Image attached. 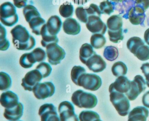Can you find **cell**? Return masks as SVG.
I'll list each match as a JSON object with an SVG mask.
<instances>
[{
  "instance_id": "1",
  "label": "cell",
  "mask_w": 149,
  "mask_h": 121,
  "mask_svg": "<svg viewBox=\"0 0 149 121\" xmlns=\"http://www.w3.org/2000/svg\"><path fill=\"white\" fill-rule=\"evenodd\" d=\"M11 33L14 46L18 50L28 51L35 47V39L23 26L20 25L16 26L11 30Z\"/></svg>"
},
{
  "instance_id": "2",
  "label": "cell",
  "mask_w": 149,
  "mask_h": 121,
  "mask_svg": "<svg viewBox=\"0 0 149 121\" xmlns=\"http://www.w3.org/2000/svg\"><path fill=\"white\" fill-rule=\"evenodd\" d=\"M127 47L139 60L146 61L149 59V47L145 44L143 40L138 37L130 38L127 42Z\"/></svg>"
},
{
  "instance_id": "3",
  "label": "cell",
  "mask_w": 149,
  "mask_h": 121,
  "mask_svg": "<svg viewBox=\"0 0 149 121\" xmlns=\"http://www.w3.org/2000/svg\"><path fill=\"white\" fill-rule=\"evenodd\" d=\"M71 100L74 105L80 108H93L97 104V97L95 95L82 90L75 91L72 95Z\"/></svg>"
},
{
  "instance_id": "4",
  "label": "cell",
  "mask_w": 149,
  "mask_h": 121,
  "mask_svg": "<svg viewBox=\"0 0 149 121\" xmlns=\"http://www.w3.org/2000/svg\"><path fill=\"white\" fill-rule=\"evenodd\" d=\"M0 20L4 26L8 27L13 26L18 22L16 8L11 2H5L0 6Z\"/></svg>"
},
{
  "instance_id": "5",
  "label": "cell",
  "mask_w": 149,
  "mask_h": 121,
  "mask_svg": "<svg viewBox=\"0 0 149 121\" xmlns=\"http://www.w3.org/2000/svg\"><path fill=\"white\" fill-rule=\"evenodd\" d=\"M110 100L118 114L122 116L127 115L130 108V101L123 93L116 91L110 92Z\"/></svg>"
},
{
  "instance_id": "6",
  "label": "cell",
  "mask_w": 149,
  "mask_h": 121,
  "mask_svg": "<svg viewBox=\"0 0 149 121\" xmlns=\"http://www.w3.org/2000/svg\"><path fill=\"white\" fill-rule=\"evenodd\" d=\"M102 80L99 76L94 74L84 73L77 80V85L91 91H96L102 86Z\"/></svg>"
},
{
  "instance_id": "7",
  "label": "cell",
  "mask_w": 149,
  "mask_h": 121,
  "mask_svg": "<svg viewBox=\"0 0 149 121\" xmlns=\"http://www.w3.org/2000/svg\"><path fill=\"white\" fill-rule=\"evenodd\" d=\"M47 56L48 61L51 65H57L65 58L66 53L65 50L57 43H51L47 46Z\"/></svg>"
},
{
  "instance_id": "8",
  "label": "cell",
  "mask_w": 149,
  "mask_h": 121,
  "mask_svg": "<svg viewBox=\"0 0 149 121\" xmlns=\"http://www.w3.org/2000/svg\"><path fill=\"white\" fill-rule=\"evenodd\" d=\"M35 96L39 100H44L52 97L55 92V87L51 82L37 83L33 90Z\"/></svg>"
},
{
  "instance_id": "9",
  "label": "cell",
  "mask_w": 149,
  "mask_h": 121,
  "mask_svg": "<svg viewBox=\"0 0 149 121\" xmlns=\"http://www.w3.org/2000/svg\"><path fill=\"white\" fill-rule=\"evenodd\" d=\"M146 81L142 76L138 75L131 82L130 88L125 95L130 101H134L146 89Z\"/></svg>"
},
{
  "instance_id": "10",
  "label": "cell",
  "mask_w": 149,
  "mask_h": 121,
  "mask_svg": "<svg viewBox=\"0 0 149 121\" xmlns=\"http://www.w3.org/2000/svg\"><path fill=\"white\" fill-rule=\"evenodd\" d=\"M61 121H79L75 113L74 107L71 103L64 101L60 103L58 107Z\"/></svg>"
},
{
  "instance_id": "11",
  "label": "cell",
  "mask_w": 149,
  "mask_h": 121,
  "mask_svg": "<svg viewBox=\"0 0 149 121\" xmlns=\"http://www.w3.org/2000/svg\"><path fill=\"white\" fill-rule=\"evenodd\" d=\"M43 77L40 72L37 69L28 72L22 79L21 85L26 90L33 91L34 87L40 82Z\"/></svg>"
},
{
  "instance_id": "12",
  "label": "cell",
  "mask_w": 149,
  "mask_h": 121,
  "mask_svg": "<svg viewBox=\"0 0 149 121\" xmlns=\"http://www.w3.org/2000/svg\"><path fill=\"white\" fill-rule=\"evenodd\" d=\"M39 115L41 121H61L56 108L52 104L46 103L41 106Z\"/></svg>"
},
{
  "instance_id": "13",
  "label": "cell",
  "mask_w": 149,
  "mask_h": 121,
  "mask_svg": "<svg viewBox=\"0 0 149 121\" xmlns=\"http://www.w3.org/2000/svg\"><path fill=\"white\" fill-rule=\"evenodd\" d=\"M86 26L88 30L92 33L100 34L103 35L105 34L108 28L100 17L97 15L90 16Z\"/></svg>"
},
{
  "instance_id": "14",
  "label": "cell",
  "mask_w": 149,
  "mask_h": 121,
  "mask_svg": "<svg viewBox=\"0 0 149 121\" xmlns=\"http://www.w3.org/2000/svg\"><path fill=\"white\" fill-rule=\"evenodd\" d=\"M145 12L143 8L136 5L131 8L129 10L127 15V19H129L132 25L142 26L143 24L145 19Z\"/></svg>"
},
{
  "instance_id": "15",
  "label": "cell",
  "mask_w": 149,
  "mask_h": 121,
  "mask_svg": "<svg viewBox=\"0 0 149 121\" xmlns=\"http://www.w3.org/2000/svg\"><path fill=\"white\" fill-rule=\"evenodd\" d=\"M131 82L126 76H119L114 83L110 85L109 91L110 92L116 91L125 95L130 88Z\"/></svg>"
},
{
  "instance_id": "16",
  "label": "cell",
  "mask_w": 149,
  "mask_h": 121,
  "mask_svg": "<svg viewBox=\"0 0 149 121\" xmlns=\"http://www.w3.org/2000/svg\"><path fill=\"white\" fill-rule=\"evenodd\" d=\"M85 65L89 69L95 73H99L105 70L106 63L102 56L96 54L88 60Z\"/></svg>"
},
{
  "instance_id": "17",
  "label": "cell",
  "mask_w": 149,
  "mask_h": 121,
  "mask_svg": "<svg viewBox=\"0 0 149 121\" xmlns=\"http://www.w3.org/2000/svg\"><path fill=\"white\" fill-rule=\"evenodd\" d=\"M0 103L6 108H12L19 104V97L14 92L10 90L7 91L1 94Z\"/></svg>"
},
{
  "instance_id": "18",
  "label": "cell",
  "mask_w": 149,
  "mask_h": 121,
  "mask_svg": "<svg viewBox=\"0 0 149 121\" xmlns=\"http://www.w3.org/2000/svg\"><path fill=\"white\" fill-rule=\"evenodd\" d=\"M148 109L143 106H138L129 113L128 121H146L149 116Z\"/></svg>"
},
{
  "instance_id": "19",
  "label": "cell",
  "mask_w": 149,
  "mask_h": 121,
  "mask_svg": "<svg viewBox=\"0 0 149 121\" xmlns=\"http://www.w3.org/2000/svg\"><path fill=\"white\" fill-rule=\"evenodd\" d=\"M24 110V106L22 103L12 108H6L4 116L7 120L11 121H17L22 117Z\"/></svg>"
},
{
  "instance_id": "20",
  "label": "cell",
  "mask_w": 149,
  "mask_h": 121,
  "mask_svg": "<svg viewBox=\"0 0 149 121\" xmlns=\"http://www.w3.org/2000/svg\"><path fill=\"white\" fill-rule=\"evenodd\" d=\"M63 31L68 35H77L81 32V26L77 21L73 18H68L63 25Z\"/></svg>"
},
{
  "instance_id": "21",
  "label": "cell",
  "mask_w": 149,
  "mask_h": 121,
  "mask_svg": "<svg viewBox=\"0 0 149 121\" xmlns=\"http://www.w3.org/2000/svg\"><path fill=\"white\" fill-rule=\"evenodd\" d=\"M62 25L61 20L57 15H54L50 17L46 24L48 32L52 35H56L60 32Z\"/></svg>"
},
{
  "instance_id": "22",
  "label": "cell",
  "mask_w": 149,
  "mask_h": 121,
  "mask_svg": "<svg viewBox=\"0 0 149 121\" xmlns=\"http://www.w3.org/2000/svg\"><path fill=\"white\" fill-rule=\"evenodd\" d=\"M123 21L122 17L119 15H113L111 16L107 21L108 31L117 32L122 31Z\"/></svg>"
},
{
  "instance_id": "23",
  "label": "cell",
  "mask_w": 149,
  "mask_h": 121,
  "mask_svg": "<svg viewBox=\"0 0 149 121\" xmlns=\"http://www.w3.org/2000/svg\"><path fill=\"white\" fill-rule=\"evenodd\" d=\"M41 35L42 37L41 43L44 47H47L48 45L51 43H57L59 42V39L56 35H51L48 32L46 24L43 26L42 29Z\"/></svg>"
},
{
  "instance_id": "24",
  "label": "cell",
  "mask_w": 149,
  "mask_h": 121,
  "mask_svg": "<svg viewBox=\"0 0 149 121\" xmlns=\"http://www.w3.org/2000/svg\"><path fill=\"white\" fill-rule=\"evenodd\" d=\"M96 54L91 45L88 43L84 44L80 49V61L84 64H86L88 60Z\"/></svg>"
},
{
  "instance_id": "25",
  "label": "cell",
  "mask_w": 149,
  "mask_h": 121,
  "mask_svg": "<svg viewBox=\"0 0 149 121\" xmlns=\"http://www.w3.org/2000/svg\"><path fill=\"white\" fill-rule=\"evenodd\" d=\"M32 32L37 35H41V31L43 26L46 24V21L41 16H36L30 20L29 22Z\"/></svg>"
},
{
  "instance_id": "26",
  "label": "cell",
  "mask_w": 149,
  "mask_h": 121,
  "mask_svg": "<svg viewBox=\"0 0 149 121\" xmlns=\"http://www.w3.org/2000/svg\"><path fill=\"white\" fill-rule=\"evenodd\" d=\"M36 63V61L32 52L23 54L20 58V64L22 67L25 69L32 67L33 64Z\"/></svg>"
},
{
  "instance_id": "27",
  "label": "cell",
  "mask_w": 149,
  "mask_h": 121,
  "mask_svg": "<svg viewBox=\"0 0 149 121\" xmlns=\"http://www.w3.org/2000/svg\"><path fill=\"white\" fill-rule=\"evenodd\" d=\"M128 68L125 63L122 61H118L115 63L112 67L111 72L116 77L125 76L126 74Z\"/></svg>"
},
{
  "instance_id": "28",
  "label": "cell",
  "mask_w": 149,
  "mask_h": 121,
  "mask_svg": "<svg viewBox=\"0 0 149 121\" xmlns=\"http://www.w3.org/2000/svg\"><path fill=\"white\" fill-rule=\"evenodd\" d=\"M91 44L95 49L102 48L105 45L106 39L103 35L100 34H94L91 36Z\"/></svg>"
},
{
  "instance_id": "29",
  "label": "cell",
  "mask_w": 149,
  "mask_h": 121,
  "mask_svg": "<svg viewBox=\"0 0 149 121\" xmlns=\"http://www.w3.org/2000/svg\"><path fill=\"white\" fill-rule=\"evenodd\" d=\"M23 13L27 22H29L34 17L41 16L40 13L35 7L33 5H28L23 8Z\"/></svg>"
},
{
  "instance_id": "30",
  "label": "cell",
  "mask_w": 149,
  "mask_h": 121,
  "mask_svg": "<svg viewBox=\"0 0 149 121\" xmlns=\"http://www.w3.org/2000/svg\"><path fill=\"white\" fill-rule=\"evenodd\" d=\"M117 4V3L116 2L109 1V0H106L101 2L99 6V8L102 14L110 15L114 12Z\"/></svg>"
},
{
  "instance_id": "31",
  "label": "cell",
  "mask_w": 149,
  "mask_h": 121,
  "mask_svg": "<svg viewBox=\"0 0 149 121\" xmlns=\"http://www.w3.org/2000/svg\"><path fill=\"white\" fill-rule=\"evenodd\" d=\"M118 51L116 47L108 46L104 48V57L110 61H115L118 56Z\"/></svg>"
},
{
  "instance_id": "32",
  "label": "cell",
  "mask_w": 149,
  "mask_h": 121,
  "mask_svg": "<svg viewBox=\"0 0 149 121\" xmlns=\"http://www.w3.org/2000/svg\"><path fill=\"white\" fill-rule=\"evenodd\" d=\"M74 12V6L70 2H66L60 6V14L64 18H70L73 16Z\"/></svg>"
},
{
  "instance_id": "33",
  "label": "cell",
  "mask_w": 149,
  "mask_h": 121,
  "mask_svg": "<svg viewBox=\"0 0 149 121\" xmlns=\"http://www.w3.org/2000/svg\"><path fill=\"white\" fill-rule=\"evenodd\" d=\"M79 118L80 121H95L100 119L98 113L90 110L83 111L79 115Z\"/></svg>"
},
{
  "instance_id": "34",
  "label": "cell",
  "mask_w": 149,
  "mask_h": 121,
  "mask_svg": "<svg viewBox=\"0 0 149 121\" xmlns=\"http://www.w3.org/2000/svg\"><path fill=\"white\" fill-rule=\"evenodd\" d=\"M12 84V81L10 76L5 73H0V90H8Z\"/></svg>"
},
{
  "instance_id": "35",
  "label": "cell",
  "mask_w": 149,
  "mask_h": 121,
  "mask_svg": "<svg viewBox=\"0 0 149 121\" xmlns=\"http://www.w3.org/2000/svg\"><path fill=\"white\" fill-rule=\"evenodd\" d=\"M1 37H0V50L6 51L9 48L10 42L6 39V30L1 24Z\"/></svg>"
},
{
  "instance_id": "36",
  "label": "cell",
  "mask_w": 149,
  "mask_h": 121,
  "mask_svg": "<svg viewBox=\"0 0 149 121\" xmlns=\"http://www.w3.org/2000/svg\"><path fill=\"white\" fill-rule=\"evenodd\" d=\"M86 73V70L83 67L80 66H75L71 70V78L72 81L77 85V80L81 75Z\"/></svg>"
},
{
  "instance_id": "37",
  "label": "cell",
  "mask_w": 149,
  "mask_h": 121,
  "mask_svg": "<svg viewBox=\"0 0 149 121\" xmlns=\"http://www.w3.org/2000/svg\"><path fill=\"white\" fill-rule=\"evenodd\" d=\"M36 69L40 72L43 78H46L49 76L52 70L51 66L46 62H42L39 64L36 67Z\"/></svg>"
},
{
  "instance_id": "38",
  "label": "cell",
  "mask_w": 149,
  "mask_h": 121,
  "mask_svg": "<svg viewBox=\"0 0 149 121\" xmlns=\"http://www.w3.org/2000/svg\"><path fill=\"white\" fill-rule=\"evenodd\" d=\"M75 14L79 21L83 23H87L88 19V15L86 8L83 7H78L76 9Z\"/></svg>"
},
{
  "instance_id": "39",
  "label": "cell",
  "mask_w": 149,
  "mask_h": 121,
  "mask_svg": "<svg viewBox=\"0 0 149 121\" xmlns=\"http://www.w3.org/2000/svg\"><path fill=\"white\" fill-rule=\"evenodd\" d=\"M36 62H42L46 60L47 54L46 52L41 48L39 47L34 49L32 52Z\"/></svg>"
},
{
  "instance_id": "40",
  "label": "cell",
  "mask_w": 149,
  "mask_h": 121,
  "mask_svg": "<svg viewBox=\"0 0 149 121\" xmlns=\"http://www.w3.org/2000/svg\"><path fill=\"white\" fill-rule=\"evenodd\" d=\"M123 32V30L117 32H111L108 31L110 41L114 43H117L120 41L123 40L124 37Z\"/></svg>"
},
{
  "instance_id": "41",
  "label": "cell",
  "mask_w": 149,
  "mask_h": 121,
  "mask_svg": "<svg viewBox=\"0 0 149 121\" xmlns=\"http://www.w3.org/2000/svg\"><path fill=\"white\" fill-rule=\"evenodd\" d=\"M86 10L89 17L91 15H97L101 17L102 14L99 7L94 4H91L88 8H86Z\"/></svg>"
},
{
  "instance_id": "42",
  "label": "cell",
  "mask_w": 149,
  "mask_h": 121,
  "mask_svg": "<svg viewBox=\"0 0 149 121\" xmlns=\"http://www.w3.org/2000/svg\"><path fill=\"white\" fill-rule=\"evenodd\" d=\"M142 72L144 74L146 81V84L149 88V63H143L140 67Z\"/></svg>"
},
{
  "instance_id": "43",
  "label": "cell",
  "mask_w": 149,
  "mask_h": 121,
  "mask_svg": "<svg viewBox=\"0 0 149 121\" xmlns=\"http://www.w3.org/2000/svg\"><path fill=\"white\" fill-rule=\"evenodd\" d=\"M134 2L136 6L143 8L145 11L149 8V0H136Z\"/></svg>"
},
{
  "instance_id": "44",
  "label": "cell",
  "mask_w": 149,
  "mask_h": 121,
  "mask_svg": "<svg viewBox=\"0 0 149 121\" xmlns=\"http://www.w3.org/2000/svg\"><path fill=\"white\" fill-rule=\"evenodd\" d=\"M29 0H13L14 6L18 8H21L27 6Z\"/></svg>"
},
{
  "instance_id": "45",
  "label": "cell",
  "mask_w": 149,
  "mask_h": 121,
  "mask_svg": "<svg viewBox=\"0 0 149 121\" xmlns=\"http://www.w3.org/2000/svg\"><path fill=\"white\" fill-rule=\"evenodd\" d=\"M142 103L145 107L149 108V91L144 94L142 97Z\"/></svg>"
},
{
  "instance_id": "46",
  "label": "cell",
  "mask_w": 149,
  "mask_h": 121,
  "mask_svg": "<svg viewBox=\"0 0 149 121\" xmlns=\"http://www.w3.org/2000/svg\"><path fill=\"white\" fill-rule=\"evenodd\" d=\"M74 3L79 6H83L88 3L90 0H72Z\"/></svg>"
},
{
  "instance_id": "47",
  "label": "cell",
  "mask_w": 149,
  "mask_h": 121,
  "mask_svg": "<svg viewBox=\"0 0 149 121\" xmlns=\"http://www.w3.org/2000/svg\"><path fill=\"white\" fill-rule=\"evenodd\" d=\"M144 39L146 43L149 46V28L145 32Z\"/></svg>"
},
{
  "instance_id": "48",
  "label": "cell",
  "mask_w": 149,
  "mask_h": 121,
  "mask_svg": "<svg viewBox=\"0 0 149 121\" xmlns=\"http://www.w3.org/2000/svg\"><path fill=\"white\" fill-rule=\"evenodd\" d=\"M110 1H112V2H116V3H118V2H123V1H125V0H110Z\"/></svg>"
},
{
  "instance_id": "49",
  "label": "cell",
  "mask_w": 149,
  "mask_h": 121,
  "mask_svg": "<svg viewBox=\"0 0 149 121\" xmlns=\"http://www.w3.org/2000/svg\"><path fill=\"white\" fill-rule=\"evenodd\" d=\"M95 121H102V120H101V119H97V120H95Z\"/></svg>"
},
{
  "instance_id": "50",
  "label": "cell",
  "mask_w": 149,
  "mask_h": 121,
  "mask_svg": "<svg viewBox=\"0 0 149 121\" xmlns=\"http://www.w3.org/2000/svg\"></svg>"
}]
</instances>
